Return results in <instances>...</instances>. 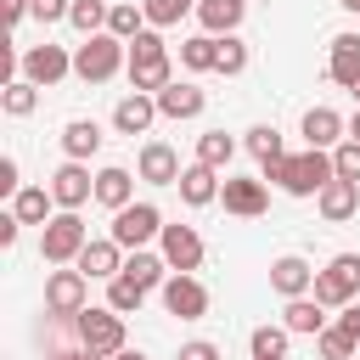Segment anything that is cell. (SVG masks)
<instances>
[{
    "mask_svg": "<svg viewBox=\"0 0 360 360\" xmlns=\"http://www.w3.org/2000/svg\"><path fill=\"white\" fill-rule=\"evenodd\" d=\"M129 84L135 90H163L169 84V45L146 28L129 39Z\"/></svg>",
    "mask_w": 360,
    "mask_h": 360,
    "instance_id": "cell-3",
    "label": "cell"
},
{
    "mask_svg": "<svg viewBox=\"0 0 360 360\" xmlns=\"http://www.w3.org/2000/svg\"><path fill=\"white\" fill-rule=\"evenodd\" d=\"M281 191H292V197H309V191H321L338 169H332V158H326V146H309V152H298V158H281V163H270L264 169Z\"/></svg>",
    "mask_w": 360,
    "mask_h": 360,
    "instance_id": "cell-1",
    "label": "cell"
},
{
    "mask_svg": "<svg viewBox=\"0 0 360 360\" xmlns=\"http://www.w3.org/2000/svg\"><path fill=\"white\" fill-rule=\"evenodd\" d=\"M180 197H186L191 208L214 202V197H219V180H214V169H208V163H191V169H180Z\"/></svg>",
    "mask_w": 360,
    "mask_h": 360,
    "instance_id": "cell-20",
    "label": "cell"
},
{
    "mask_svg": "<svg viewBox=\"0 0 360 360\" xmlns=\"http://www.w3.org/2000/svg\"><path fill=\"white\" fill-rule=\"evenodd\" d=\"M51 202H56V197H51L45 186H22V191L11 197V214H17L22 225H39V219L51 214Z\"/></svg>",
    "mask_w": 360,
    "mask_h": 360,
    "instance_id": "cell-26",
    "label": "cell"
},
{
    "mask_svg": "<svg viewBox=\"0 0 360 360\" xmlns=\"http://www.w3.org/2000/svg\"><path fill=\"white\" fill-rule=\"evenodd\" d=\"M152 236H163V214L152 208V202H129V208H118L112 214V242L118 248H141V242H152Z\"/></svg>",
    "mask_w": 360,
    "mask_h": 360,
    "instance_id": "cell-7",
    "label": "cell"
},
{
    "mask_svg": "<svg viewBox=\"0 0 360 360\" xmlns=\"http://www.w3.org/2000/svg\"><path fill=\"white\" fill-rule=\"evenodd\" d=\"M79 270H84V276H107V281H112V276L124 270V259H118V242H112V236H107V242H84V253H79Z\"/></svg>",
    "mask_w": 360,
    "mask_h": 360,
    "instance_id": "cell-21",
    "label": "cell"
},
{
    "mask_svg": "<svg viewBox=\"0 0 360 360\" xmlns=\"http://www.w3.org/2000/svg\"><path fill=\"white\" fill-rule=\"evenodd\" d=\"M124 45H129V39H118V34H84V45L73 51V73H79L84 84L112 79V73L124 68Z\"/></svg>",
    "mask_w": 360,
    "mask_h": 360,
    "instance_id": "cell-2",
    "label": "cell"
},
{
    "mask_svg": "<svg viewBox=\"0 0 360 360\" xmlns=\"http://www.w3.org/2000/svg\"><path fill=\"white\" fill-rule=\"evenodd\" d=\"M0 11H6V22H22V11H28V0H0Z\"/></svg>",
    "mask_w": 360,
    "mask_h": 360,
    "instance_id": "cell-46",
    "label": "cell"
},
{
    "mask_svg": "<svg viewBox=\"0 0 360 360\" xmlns=\"http://www.w3.org/2000/svg\"><path fill=\"white\" fill-rule=\"evenodd\" d=\"M287 354V326H253V360H281Z\"/></svg>",
    "mask_w": 360,
    "mask_h": 360,
    "instance_id": "cell-35",
    "label": "cell"
},
{
    "mask_svg": "<svg viewBox=\"0 0 360 360\" xmlns=\"http://www.w3.org/2000/svg\"><path fill=\"white\" fill-rule=\"evenodd\" d=\"M270 287H276V292H287V298H304V292L315 287V270H309L298 253H287V259H276V264H270Z\"/></svg>",
    "mask_w": 360,
    "mask_h": 360,
    "instance_id": "cell-17",
    "label": "cell"
},
{
    "mask_svg": "<svg viewBox=\"0 0 360 360\" xmlns=\"http://www.w3.org/2000/svg\"><path fill=\"white\" fill-rule=\"evenodd\" d=\"M242 11H248V0H202V6H197V17H202L208 34H231V28L242 22Z\"/></svg>",
    "mask_w": 360,
    "mask_h": 360,
    "instance_id": "cell-22",
    "label": "cell"
},
{
    "mask_svg": "<svg viewBox=\"0 0 360 360\" xmlns=\"http://www.w3.org/2000/svg\"><path fill=\"white\" fill-rule=\"evenodd\" d=\"M141 11H146V22H152V28H169V22H180V17L191 11V0H146Z\"/></svg>",
    "mask_w": 360,
    "mask_h": 360,
    "instance_id": "cell-38",
    "label": "cell"
},
{
    "mask_svg": "<svg viewBox=\"0 0 360 360\" xmlns=\"http://www.w3.org/2000/svg\"><path fill=\"white\" fill-rule=\"evenodd\" d=\"M354 292H360V253H338L326 270H315V298H321L326 309H332V304L343 309Z\"/></svg>",
    "mask_w": 360,
    "mask_h": 360,
    "instance_id": "cell-6",
    "label": "cell"
},
{
    "mask_svg": "<svg viewBox=\"0 0 360 360\" xmlns=\"http://www.w3.org/2000/svg\"><path fill=\"white\" fill-rule=\"evenodd\" d=\"M315 197H321V214L338 225V219H349V214L360 208V180H343V174H332V180H326Z\"/></svg>",
    "mask_w": 360,
    "mask_h": 360,
    "instance_id": "cell-15",
    "label": "cell"
},
{
    "mask_svg": "<svg viewBox=\"0 0 360 360\" xmlns=\"http://www.w3.org/2000/svg\"><path fill=\"white\" fill-rule=\"evenodd\" d=\"M73 326H79V343L96 349V354H118V349H124V315H118L112 304H107V309H79Z\"/></svg>",
    "mask_w": 360,
    "mask_h": 360,
    "instance_id": "cell-5",
    "label": "cell"
},
{
    "mask_svg": "<svg viewBox=\"0 0 360 360\" xmlns=\"http://www.w3.org/2000/svg\"><path fill=\"white\" fill-rule=\"evenodd\" d=\"M338 6H349V11H360V0H338Z\"/></svg>",
    "mask_w": 360,
    "mask_h": 360,
    "instance_id": "cell-50",
    "label": "cell"
},
{
    "mask_svg": "<svg viewBox=\"0 0 360 360\" xmlns=\"http://www.w3.org/2000/svg\"><path fill=\"white\" fill-rule=\"evenodd\" d=\"M242 68H248V45L225 34V39H219V68H214V73H242Z\"/></svg>",
    "mask_w": 360,
    "mask_h": 360,
    "instance_id": "cell-39",
    "label": "cell"
},
{
    "mask_svg": "<svg viewBox=\"0 0 360 360\" xmlns=\"http://www.w3.org/2000/svg\"><path fill=\"white\" fill-rule=\"evenodd\" d=\"M287 332H326V304L321 298H292L287 304Z\"/></svg>",
    "mask_w": 360,
    "mask_h": 360,
    "instance_id": "cell-23",
    "label": "cell"
},
{
    "mask_svg": "<svg viewBox=\"0 0 360 360\" xmlns=\"http://www.w3.org/2000/svg\"><path fill=\"white\" fill-rule=\"evenodd\" d=\"M152 118H158V96H146V90H135V96H124L112 107V129L118 135H146Z\"/></svg>",
    "mask_w": 360,
    "mask_h": 360,
    "instance_id": "cell-13",
    "label": "cell"
},
{
    "mask_svg": "<svg viewBox=\"0 0 360 360\" xmlns=\"http://www.w3.org/2000/svg\"><path fill=\"white\" fill-rule=\"evenodd\" d=\"M354 96H360V84H354Z\"/></svg>",
    "mask_w": 360,
    "mask_h": 360,
    "instance_id": "cell-51",
    "label": "cell"
},
{
    "mask_svg": "<svg viewBox=\"0 0 360 360\" xmlns=\"http://www.w3.org/2000/svg\"><path fill=\"white\" fill-rule=\"evenodd\" d=\"M349 141H360V112H354V124H349Z\"/></svg>",
    "mask_w": 360,
    "mask_h": 360,
    "instance_id": "cell-49",
    "label": "cell"
},
{
    "mask_svg": "<svg viewBox=\"0 0 360 360\" xmlns=\"http://www.w3.org/2000/svg\"><path fill=\"white\" fill-rule=\"evenodd\" d=\"M332 169H338L343 180H360V141H343V146L332 152Z\"/></svg>",
    "mask_w": 360,
    "mask_h": 360,
    "instance_id": "cell-40",
    "label": "cell"
},
{
    "mask_svg": "<svg viewBox=\"0 0 360 360\" xmlns=\"http://www.w3.org/2000/svg\"><path fill=\"white\" fill-rule=\"evenodd\" d=\"M163 259L191 276V270L202 264V236H197L191 225H163Z\"/></svg>",
    "mask_w": 360,
    "mask_h": 360,
    "instance_id": "cell-11",
    "label": "cell"
},
{
    "mask_svg": "<svg viewBox=\"0 0 360 360\" xmlns=\"http://www.w3.org/2000/svg\"><path fill=\"white\" fill-rule=\"evenodd\" d=\"M158 112L163 118H197L202 112V90L197 84H163L158 90Z\"/></svg>",
    "mask_w": 360,
    "mask_h": 360,
    "instance_id": "cell-19",
    "label": "cell"
},
{
    "mask_svg": "<svg viewBox=\"0 0 360 360\" xmlns=\"http://www.w3.org/2000/svg\"><path fill=\"white\" fill-rule=\"evenodd\" d=\"M163 309L180 315V321H202V315H208V292H202V281H191L186 270L169 276V281H163Z\"/></svg>",
    "mask_w": 360,
    "mask_h": 360,
    "instance_id": "cell-8",
    "label": "cell"
},
{
    "mask_svg": "<svg viewBox=\"0 0 360 360\" xmlns=\"http://www.w3.org/2000/svg\"><path fill=\"white\" fill-rule=\"evenodd\" d=\"M141 22H146V11H135V6H112L107 11V34H118V39H135Z\"/></svg>",
    "mask_w": 360,
    "mask_h": 360,
    "instance_id": "cell-37",
    "label": "cell"
},
{
    "mask_svg": "<svg viewBox=\"0 0 360 360\" xmlns=\"http://www.w3.org/2000/svg\"><path fill=\"white\" fill-rule=\"evenodd\" d=\"M96 202H107L112 214L129 208V169H101L96 174Z\"/></svg>",
    "mask_w": 360,
    "mask_h": 360,
    "instance_id": "cell-25",
    "label": "cell"
},
{
    "mask_svg": "<svg viewBox=\"0 0 360 360\" xmlns=\"http://www.w3.org/2000/svg\"><path fill=\"white\" fill-rule=\"evenodd\" d=\"M141 180H152V186H180V158H174V146L146 141V146H141Z\"/></svg>",
    "mask_w": 360,
    "mask_h": 360,
    "instance_id": "cell-14",
    "label": "cell"
},
{
    "mask_svg": "<svg viewBox=\"0 0 360 360\" xmlns=\"http://www.w3.org/2000/svg\"><path fill=\"white\" fill-rule=\"evenodd\" d=\"M34 101H39V96H34V79H6L0 107H6L11 118H28V112H34Z\"/></svg>",
    "mask_w": 360,
    "mask_h": 360,
    "instance_id": "cell-29",
    "label": "cell"
},
{
    "mask_svg": "<svg viewBox=\"0 0 360 360\" xmlns=\"http://www.w3.org/2000/svg\"><path fill=\"white\" fill-rule=\"evenodd\" d=\"M84 219L73 214V208H62L56 219H45V236H39V259L45 264H68V259H79L84 253Z\"/></svg>",
    "mask_w": 360,
    "mask_h": 360,
    "instance_id": "cell-4",
    "label": "cell"
},
{
    "mask_svg": "<svg viewBox=\"0 0 360 360\" xmlns=\"http://www.w3.org/2000/svg\"><path fill=\"white\" fill-rule=\"evenodd\" d=\"M68 68H73V56H68L62 45H34V51H22V73H28L34 84H56Z\"/></svg>",
    "mask_w": 360,
    "mask_h": 360,
    "instance_id": "cell-12",
    "label": "cell"
},
{
    "mask_svg": "<svg viewBox=\"0 0 360 360\" xmlns=\"http://www.w3.org/2000/svg\"><path fill=\"white\" fill-rule=\"evenodd\" d=\"M84 287H90L84 270H56V276L45 281V309H51V315H79V309H84Z\"/></svg>",
    "mask_w": 360,
    "mask_h": 360,
    "instance_id": "cell-9",
    "label": "cell"
},
{
    "mask_svg": "<svg viewBox=\"0 0 360 360\" xmlns=\"http://www.w3.org/2000/svg\"><path fill=\"white\" fill-rule=\"evenodd\" d=\"M326 73H332L343 90L360 84V34H338V39H332V62H326Z\"/></svg>",
    "mask_w": 360,
    "mask_h": 360,
    "instance_id": "cell-18",
    "label": "cell"
},
{
    "mask_svg": "<svg viewBox=\"0 0 360 360\" xmlns=\"http://www.w3.org/2000/svg\"><path fill=\"white\" fill-rule=\"evenodd\" d=\"M141 298H146V287H141V281H129V276H112V281H107V304H112L118 315L141 309Z\"/></svg>",
    "mask_w": 360,
    "mask_h": 360,
    "instance_id": "cell-32",
    "label": "cell"
},
{
    "mask_svg": "<svg viewBox=\"0 0 360 360\" xmlns=\"http://www.w3.org/2000/svg\"><path fill=\"white\" fill-rule=\"evenodd\" d=\"M248 152H253L264 169L287 158V152H281V135H276V124H259V129H248Z\"/></svg>",
    "mask_w": 360,
    "mask_h": 360,
    "instance_id": "cell-30",
    "label": "cell"
},
{
    "mask_svg": "<svg viewBox=\"0 0 360 360\" xmlns=\"http://www.w3.org/2000/svg\"><path fill=\"white\" fill-rule=\"evenodd\" d=\"M231 152H236V146H231V135H225V129H208V135L197 141V163H208V169L231 163Z\"/></svg>",
    "mask_w": 360,
    "mask_h": 360,
    "instance_id": "cell-34",
    "label": "cell"
},
{
    "mask_svg": "<svg viewBox=\"0 0 360 360\" xmlns=\"http://www.w3.org/2000/svg\"><path fill=\"white\" fill-rule=\"evenodd\" d=\"M51 197H56L62 208H79V202H90V197H96V180H90V169H84L79 158H68V163L51 174Z\"/></svg>",
    "mask_w": 360,
    "mask_h": 360,
    "instance_id": "cell-10",
    "label": "cell"
},
{
    "mask_svg": "<svg viewBox=\"0 0 360 360\" xmlns=\"http://www.w3.org/2000/svg\"><path fill=\"white\" fill-rule=\"evenodd\" d=\"M56 360H101L96 349H79V354H56Z\"/></svg>",
    "mask_w": 360,
    "mask_h": 360,
    "instance_id": "cell-47",
    "label": "cell"
},
{
    "mask_svg": "<svg viewBox=\"0 0 360 360\" xmlns=\"http://www.w3.org/2000/svg\"><path fill=\"white\" fill-rule=\"evenodd\" d=\"M354 349H360L354 332H343V326H326L321 332V360H354Z\"/></svg>",
    "mask_w": 360,
    "mask_h": 360,
    "instance_id": "cell-36",
    "label": "cell"
},
{
    "mask_svg": "<svg viewBox=\"0 0 360 360\" xmlns=\"http://www.w3.org/2000/svg\"><path fill=\"white\" fill-rule=\"evenodd\" d=\"M163 264H169V259H152V253H141V248H135V253L124 259V270H118V276H129V281H141V287H158V281H163Z\"/></svg>",
    "mask_w": 360,
    "mask_h": 360,
    "instance_id": "cell-31",
    "label": "cell"
},
{
    "mask_svg": "<svg viewBox=\"0 0 360 360\" xmlns=\"http://www.w3.org/2000/svg\"><path fill=\"white\" fill-rule=\"evenodd\" d=\"M0 191H11V197L22 191V186H17V163H11V158H0Z\"/></svg>",
    "mask_w": 360,
    "mask_h": 360,
    "instance_id": "cell-43",
    "label": "cell"
},
{
    "mask_svg": "<svg viewBox=\"0 0 360 360\" xmlns=\"http://www.w3.org/2000/svg\"><path fill=\"white\" fill-rule=\"evenodd\" d=\"M219 197H225V208L231 214H242V219H253V214H264V180H231L225 174V186H219Z\"/></svg>",
    "mask_w": 360,
    "mask_h": 360,
    "instance_id": "cell-16",
    "label": "cell"
},
{
    "mask_svg": "<svg viewBox=\"0 0 360 360\" xmlns=\"http://www.w3.org/2000/svg\"><path fill=\"white\" fill-rule=\"evenodd\" d=\"M62 146H68V158H79V163H84V158L101 146V129H96L90 118H73V124L62 129Z\"/></svg>",
    "mask_w": 360,
    "mask_h": 360,
    "instance_id": "cell-28",
    "label": "cell"
},
{
    "mask_svg": "<svg viewBox=\"0 0 360 360\" xmlns=\"http://www.w3.org/2000/svg\"><path fill=\"white\" fill-rule=\"evenodd\" d=\"M180 62H186L191 73H208V68H219V39H214V34H197V39H186V45H180Z\"/></svg>",
    "mask_w": 360,
    "mask_h": 360,
    "instance_id": "cell-27",
    "label": "cell"
},
{
    "mask_svg": "<svg viewBox=\"0 0 360 360\" xmlns=\"http://www.w3.org/2000/svg\"><path fill=\"white\" fill-rule=\"evenodd\" d=\"M304 135H309V146H332V141L343 135V118H338L332 107H309V112H304Z\"/></svg>",
    "mask_w": 360,
    "mask_h": 360,
    "instance_id": "cell-24",
    "label": "cell"
},
{
    "mask_svg": "<svg viewBox=\"0 0 360 360\" xmlns=\"http://www.w3.org/2000/svg\"><path fill=\"white\" fill-rule=\"evenodd\" d=\"M17 225H22L17 214H0V248H11V242H17Z\"/></svg>",
    "mask_w": 360,
    "mask_h": 360,
    "instance_id": "cell-45",
    "label": "cell"
},
{
    "mask_svg": "<svg viewBox=\"0 0 360 360\" xmlns=\"http://www.w3.org/2000/svg\"><path fill=\"white\" fill-rule=\"evenodd\" d=\"M338 326H343V332H354V338H360V304H354V298H349V304H343V315H338Z\"/></svg>",
    "mask_w": 360,
    "mask_h": 360,
    "instance_id": "cell-44",
    "label": "cell"
},
{
    "mask_svg": "<svg viewBox=\"0 0 360 360\" xmlns=\"http://www.w3.org/2000/svg\"><path fill=\"white\" fill-rule=\"evenodd\" d=\"M107 11H112V6H101V0H73L68 22H73L79 34H101V28H107Z\"/></svg>",
    "mask_w": 360,
    "mask_h": 360,
    "instance_id": "cell-33",
    "label": "cell"
},
{
    "mask_svg": "<svg viewBox=\"0 0 360 360\" xmlns=\"http://www.w3.org/2000/svg\"><path fill=\"white\" fill-rule=\"evenodd\" d=\"M180 360H219V349H214V343H202V338H191V343L180 349Z\"/></svg>",
    "mask_w": 360,
    "mask_h": 360,
    "instance_id": "cell-42",
    "label": "cell"
},
{
    "mask_svg": "<svg viewBox=\"0 0 360 360\" xmlns=\"http://www.w3.org/2000/svg\"><path fill=\"white\" fill-rule=\"evenodd\" d=\"M112 360H146V354H141V349H118Z\"/></svg>",
    "mask_w": 360,
    "mask_h": 360,
    "instance_id": "cell-48",
    "label": "cell"
},
{
    "mask_svg": "<svg viewBox=\"0 0 360 360\" xmlns=\"http://www.w3.org/2000/svg\"><path fill=\"white\" fill-rule=\"evenodd\" d=\"M28 11H34L39 22H56V17H68L73 6H68V0H28Z\"/></svg>",
    "mask_w": 360,
    "mask_h": 360,
    "instance_id": "cell-41",
    "label": "cell"
}]
</instances>
